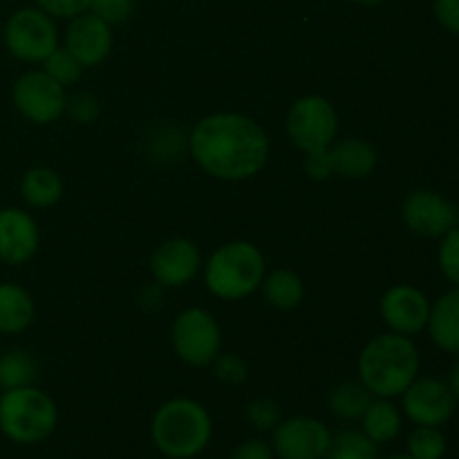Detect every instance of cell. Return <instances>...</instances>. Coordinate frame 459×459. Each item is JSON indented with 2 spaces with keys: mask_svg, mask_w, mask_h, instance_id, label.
<instances>
[{
  "mask_svg": "<svg viewBox=\"0 0 459 459\" xmlns=\"http://www.w3.org/2000/svg\"><path fill=\"white\" fill-rule=\"evenodd\" d=\"M188 151L206 175L222 182L251 179L269 160L263 126L242 112H213L191 130Z\"/></svg>",
  "mask_w": 459,
  "mask_h": 459,
  "instance_id": "obj_1",
  "label": "cell"
},
{
  "mask_svg": "<svg viewBox=\"0 0 459 459\" xmlns=\"http://www.w3.org/2000/svg\"><path fill=\"white\" fill-rule=\"evenodd\" d=\"M420 350L411 336L385 332L368 341L359 354V381L372 397L394 399L420 377Z\"/></svg>",
  "mask_w": 459,
  "mask_h": 459,
  "instance_id": "obj_2",
  "label": "cell"
},
{
  "mask_svg": "<svg viewBox=\"0 0 459 459\" xmlns=\"http://www.w3.org/2000/svg\"><path fill=\"white\" fill-rule=\"evenodd\" d=\"M151 439L157 453L169 459L200 457L213 439L211 412L195 399H169L152 415Z\"/></svg>",
  "mask_w": 459,
  "mask_h": 459,
  "instance_id": "obj_3",
  "label": "cell"
},
{
  "mask_svg": "<svg viewBox=\"0 0 459 459\" xmlns=\"http://www.w3.org/2000/svg\"><path fill=\"white\" fill-rule=\"evenodd\" d=\"M202 267L206 290L222 300L247 299L260 290L267 273L263 251L247 240H231L218 247Z\"/></svg>",
  "mask_w": 459,
  "mask_h": 459,
  "instance_id": "obj_4",
  "label": "cell"
},
{
  "mask_svg": "<svg viewBox=\"0 0 459 459\" xmlns=\"http://www.w3.org/2000/svg\"><path fill=\"white\" fill-rule=\"evenodd\" d=\"M58 406L36 385L0 393V433L18 446H36L54 435Z\"/></svg>",
  "mask_w": 459,
  "mask_h": 459,
  "instance_id": "obj_5",
  "label": "cell"
},
{
  "mask_svg": "<svg viewBox=\"0 0 459 459\" xmlns=\"http://www.w3.org/2000/svg\"><path fill=\"white\" fill-rule=\"evenodd\" d=\"M287 134L291 143L307 157L330 151L339 134V115L330 99L321 94H305L287 110Z\"/></svg>",
  "mask_w": 459,
  "mask_h": 459,
  "instance_id": "obj_6",
  "label": "cell"
},
{
  "mask_svg": "<svg viewBox=\"0 0 459 459\" xmlns=\"http://www.w3.org/2000/svg\"><path fill=\"white\" fill-rule=\"evenodd\" d=\"M3 45L22 63H43L58 48V27L40 7H21L3 22Z\"/></svg>",
  "mask_w": 459,
  "mask_h": 459,
  "instance_id": "obj_7",
  "label": "cell"
},
{
  "mask_svg": "<svg viewBox=\"0 0 459 459\" xmlns=\"http://www.w3.org/2000/svg\"><path fill=\"white\" fill-rule=\"evenodd\" d=\"M173 348L184 363L204 368L222 352V330L211 312L202 307H188L173 323Z\"/></svg>",
  "mask_w": 459,
  "mask_h": 459,
  "instance_id": "obj_8",
  "label": "cell"
},
{
  "mask_svg": "<svg viewBox=\"0 0 459 459\" xmlns=\"http://www.w3.org/2000/svg\"><path fill=\"white\" fill-rule=\"evenodd\" d=\"M12 101L27 121L36 126H48L65 115L67 92L48 72L31 70L13 81Z\"/></svg>",
  "mask_w": 459,
  "mask_h": 459,
  "instance_id": "obj_9",
  "label": "cell"
},
{
  "mask_svg": "<svg viewBox=\"0 0 459 459\" xmlns=\"http://www.w3.org/2000/svg\"><path fill=\"white\" fill-rule=\"evenodd\" d=\"M332 435L330 426L316 417H287L272 430L273 455L276 459H325Z\"/></svg>",
  "mask_w": 459,
  "mask_h": 459,
  "instance_id": "obj_10",
  "label": "cell"
},
{
  "mask_svg": "<svg viewBox=\"0 0 459 459\" xmlns=\"http://www.w3.org/2000/svg\"><path fill=\"white\" fill-rule=\"evenodd\" d=\"M403 224L420 238H442L459 224L457 206L433 188H417L402 204Z\"/></svg>",
  "mask_w": 459,
  "mask_h": 459,
  "instance_id": "obj_11",
  "label": "cell"
},
{
  "mask_svg": "<svg viewBox=\"0 0 459 459\" xmlns=\"http://www.w3.org/2000/svg\"><path fill=\"white\" fill-rule=\"evenodd\" d=\"M446 381L437 377H417L402 393V412L415 426H439L442 429L455 412Z\"/></svg>",
  "mask_w": 459,
  "mask_h": 459,
  "instance_id": "obj_12",
  "label": "cell"
},
{
  "mask_svg": "<svg viewBox=\"0 0 459 459\" xmlns=\"http://www.w3.org/2000/svg\"><path fill=\"white\" fill-rule=\"evenodd\" d=\"M202 254L188 238H170L151 255L152 281L164 290L186 287L202 269Z\"/></svg>",
  "mask_w": 459,
  "mask_h": 459,
  "instance_id": "obj_13",
  "label": "cell"
},
{
  "mask_svg": "<svg viewBox=\"0 0 459 459\" xmlns=\"http://www.w3.org/2000/svg\"><path fill=\"white\" fill-rule=\"evenodd\" d=\"M379 312L390 332L412 336L426 330V323H429L430 314V300L415 285L402 282V285H393L390 290H385V294L381 296Z\"/></svg>",
  "mask_w": 459,
  "mask_h": 459,
  "instance_id": "obj_14",
  "label": "cell"
},
{
  "mask_svg": "<svg viewBox=\"0 0 459 459\" xmlns=\"http://www.w3.org/2000/svg\"><path fill=\"white\" fill-rule=\"evenodd\" d=\"M40 231L34 215L18 206L0 209V263L21 267L36 255Z\"/></svg>",
  "mask_w": 459,
  "mask_h": 459,
  "instance_id": "obj_15",
  "label": "cell"
},
{
  "mask_svg": "<svg viewBox=\"0 0 459 459\" xmlns=\"http://www.w3.org/2000/svg\"><path fill=\"white\" fill-rule=\"evenodd\" d=\"M112 40V27L92 12H83L67 22L63 48L74 54L83 67H94L110 56Z\"/></svg>",
  "mask_w": 459,
  "mask_h": 459,
  "instance_id": "obj_16",
  "label": "cell"
},
{
  "mask_svg": "<svg viewBox=\"0 0 459 459\" xmlns=\"http://www.w3.org/2000/svg\"><path fill=\"white\" fill-rule=\"evenodd\" d=\"M377 148L370 142L359 137H348L334 142L325 152L330 175L343 179H363L377 169Z\"/></svg>",
  "mask_w": 459,
  "mask_h": 459,
  "instance_id": "obj_17",
  "label": "cell"
},
{
  "mask_svg": "<svg viewBox=\"0 0 459 459\" xmlns=\"http://www.w3.org/2000/svg\"><path fill=\"white\" fill-rule=\"evenodd\" d=\"M426 330L442 352L459 357V287L444 291L435 303H430Z\"/></svg>",
  "mask_w": 459,
  "mask_h": 459,
  "instance_id": "obj_18",
  "label": "cell"
},
{
  "mask_svg": "<svg viewBox=\"0 0 459 459\" xmlns=\"http://www.w3.org/2000/svg\"><path fill=\"white\" fill-rule=\"evenodd\" d=\"M359 421H361V433L377 446H384L402 435L403 412L402 408L394 406L393 399L375 397Z\"/></svg>",
  "mask_w": 459,
  "mask_h": 459,
  "instance_id": "obj_19",
  "label": "cell"
},
{
  "mask_svg": "<svg viewBox=\"0 0 459 459\" xmlns=\"http://www.w3.org/2000/svg\"><path fill=\"white\" fill-rule=\"evenodd\" d=\"M34 300L25 287L16 282H0V334L13 336L34 323Z\"/></svg>",
  "mask_w": 459,
  "mask_h": 459,
  "instance_id": "obj_20",
  "label": "cell"
},
{
  "mask_svg": "<svg viewBox=\"0 0 459 459\" xmlns=\"http://www.w3.org/2000/svg\"><path fill=\"white\" fill-rule=\"evenodd\" d=\"M63 179L49 166H34L21 178V195L31 209H52L63 197Z\"/></svg>",
  "mask_w": 459,
  "mask_h": 459,
  "instance_id": "obj_21",
  "label": "cell"
},
{
  "mask_svg": "<svg viewBox=\"0 0 459 459\" xmlns=\"http://www.w3.org/2000/svg\"><path fill=\"white\" fill-rule=\"evenodd\" d=\"M260 287H263L264 300L272 307L282 309V312L299 307L305 296L303 278L291 269H273V272L264 273V281Z\"/></svg>",
  "mask_w": 459,
  "mask_h": 459,
  "instance_id": "obj_22",
  "label": "cell"
},
{
  "mask_svg": "<svg viewBox=\"0 0 459 459\" xmlns=\"http://www.w3.org/2000/svg\"><path fill=\"white\" fill-rule=\"evenodd\" d=\"M372 394L361 381H341L339 385H334L327 397V406H330L332 415L339 417L343 421H359L361 415L366 412V408L370 406Z\"/></svg>",
  "mask_w": 459,
  "mask_h": 459,
  "instance_id": "obj_23",
  "label": "cell"
},
{
  "mask_svg": "<svg viewBox=\"0 0 459 459\" xmlns=\"http://www.w3.org/2000/svg\"><path fill=\"white\" fill-rule=\"evenodd\" d=\"M36 377H39V363L31 357V352L13 348L0 354V393L34 385Z\"/></svg>",
  "mask_w": 459,
  "mask_h": 459,
  "instance_id": "obj_24",
  "label": "cell"
},
{
  "mask_svg": "<svg viewBox=\"0 0 459 459\" xmlns=\"http://www.w3.org/2000/svg\"><path fill=\"white\" fill-rule=\"evenodd\" d=\"M325 459H379V446L361 433V429H343L332 435Z\"/></svg>",
  "mask_w": 459,
  "mask_h": 459,
  "instance_id": "obj_25",
  "label": "cell"
},
{
  "mask_svg": "<svg viewBox=\"0 0 459 459\" xmlns=\"http://www.w3.org/2000/svg\"><path fill=\"white\" fill-rule=\"evenodd\" d=\"M446 448V435L439 426H415L408 435L406 453L412 459H444Z\"/></svg>",
  "mask_w": 459,
  "mask_h": 459,
  "instance_id": "obj_26",
  "label": "cell"
},
{
  "mask_svg": "<svg viewBox=\"0 0 459 459\" xmlns=\"http://www.w3.org/2000/svg\"><path fill=\"white\" fill-rule=\"evenodd\" d=\"M40 65H43V72H48L56 83L63 85V88H70V85L79 83L85 70V67L79 63V58H76L72 52H67L63 45H58V48L54 49V52L49 54Z\"/></svg>",
  "mask_w": 459,
  "mask_h": 459,
  "instance_id": "obj_27",
  "label": "cell"
},
{
  "mask_svg": "<svg viewBox=\"0 0 459 459\" xmlns=\"http://www.w3.org/2000/svg\"><path fill=\"white\" fill-rule=\"evenodd\" d=\"M437 264L442 269L444 278L453 287H459V224L453 227L446 236L439 238Z\"/></svg>",
  "mask_w": 459,
  "mask_h": 459,
  "instance_id": "obj_28",
  "label": "cell"
},
{
  "mask_svg": "<svg viewBox=\"0 0 459 459\" xmlns=\"http://www.w3.org/2000/svg\"><path fill=\"white\" fill-rule=\"evenodd\" d=\"M282 420L281 406L272 397H255L247 406V421L254 426L258 433H272Z\"/></svg>",
  "mask_w": 459,
  "mask_h": 459,
  "instance_id": "obj_29",
  "label": "cell"
},
{
  "mask_svg": "<svg viewBox=\"0 0 459 459\" xmlns=\"http://www.w3.org/2000/svg\"><path fill=\"white\" fill-rule=\"evenodd\" d=\"M211 366H213L215 379L222 381L224 385H240L249 377V366L236 352H220Z\"/></svg>",
  "mask_w": 459,
  "mask_h": 459,
  "instance_id": "obj_30",
  "label": "cell"
},
{
  "mask_svg": "<svg viewBox=\"0 0 459 459\" xmlns=\"http://www.w3.org/2000/svg\"><path fill=\"white\" fill-rule=\"evenodd\" d=\"M134 9H137V0H90L88 12H92L94 16H99L108 25L115 27L130 21Z\"/></svg>",
  "mask_w": 459,
  "mask_h": 459,
  "instance_id": "obj_31",
  "label": "cell"
},
{
  "mask_svg": "<svg viewBox=\"0 0 459 459\" xmlns=\"http://www.w3.org/2000/svg\"><path fill=\"white\" fill-rule=\"evenodd\" d=\"M65 115L70 117L74 124L90 126L99 119V115H101V103H99V99L94 97V94L76 92L72 94V97H67Z\"/></svg>",
  "mask_w": 459,
  "mask_h": 459,
  "instance_id": "obj_32",
  "label": "cell"
},
{
  "mask_svg": "<svg viewBox=\"0 0 459 459\" xmlns=\"http://www.w3.org/2000/svg\"><path fill=\"white\" fill-rule=\"evenodd\" d=\"M34 3L36 7H40L45 13H49L54 21H56V18L70 21V18L79 16V13L88 12L90 9V0H34Z\"/></svg>",
  "mask_w": 459,
  "mask_h": 459,
  "instance_id": "obj_33",
  "label": "cell"
},
{
  "mask_svg": "<svg viewBox=\"0 0 459 459\" xmlns=\"http://www.w3.org/2000/svg\"><path fill=\"white\" fill-rule=\"evenodd\" d=\"M229 459H276V455H273L272 442L263 437H254L238 444Z\"/></svg>",
  "mask_w": 459,
  "mask_h": 459,
  "instance_id": "obj_34",
  "label": "cell"
},
{
  "mask_svg": "<svg viewBox=\"0 0 459 459\" xmlns=\"http://www.w3.org/2000/svg\"><path fill=\"white\" fill-rule=\"evenodd\" d=\"M433 13L444 30L459 36V0H433Z\"/></svg>",
  "mask_w": 459,
  "mask_h": 459,
  "instance_id": "obj_35",
  "label": "cell"
},
{
  "mask_svg": "<svg viewBox=\"0 0 459 459\" xmlns=\"http://www.w3.org/2000/svg\"><path fill=\"white\" fill-rule=\"evenodd\" d=\"M446 385H448V390H451L453 399H455V402L459 403V357L455 359V363L451 366V370H448Z\"/></svg>",
  "mask_w": 459,
  "mask_h": 459,
  "instance_id": "obj_36",
  "label": "cell"
},
{
  "mask_svg": "<svg viewBox=\"0 0 459 459\" xmlns=\"http://www.w3.org/2000/svg\"><path fill=\"white\" fill-rule=\"evenodd\" d=\"M352 3L363 4V7H377V4H384L385 0H352Z\"/></svg>",
  "mask_w": 459,
  "mask_h": 459,
  "instance_id": "obj_37",
  "label": "cell"
},
{
  "mask_svg": "<svg viewBox=\"0 0 459 459\" xmlns=\"http://www.w3.org/2000/svg\"><path fill=\"white\" fill-rule=\"evenodd\" d=\"M385 459H412V457L408 455V453H397V455H390V457H385Z\"/></svg>",
  "mask_w": 459,
  "mask_h": 459,
  "instance_id": "obj_38",
  "label": "cell"
},
{
  "mask_svg": "<svg viewBox=\"0 0 459 459\" xmlns=\"http://www.w3.org/2000/svg\"><path fill=\"white\" fill-rule=\"evenodd\" d=\"M0 43H3V21H0Z\"/></svg>",
  "mask_w": 459,
  "mask_h": 459,
  "instance_id": "obj_39",
  "label": "cell"
},
{
  "mask_svg": "<svg viewBox=\"0 0 459 459\" xmlns=\"http://www.w3.org/2000/svg\"><path fill=\"white\" fill-rule=\"evenodd\" d=\"M193 459H200V457H193Z\"/></svg>",
  "mask_w": 459,
  "mask_h": 459,
  "instance_id": "obj_40",
  "label": "cell"
}]
</instances>
